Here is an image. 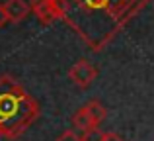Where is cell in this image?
I'll return each mask as SVG.
<instances>
[{"mask_svg": "<svg viewBox=\"0 0 154 141\" xmlns=\"http://www.w3.org/2000/svg\"><path fill=\"white\" fill-rule=\"evenodd\" d=\"M148 2L150 0H31V10L45 26L63 20L92 51L100 53Z\"/></svg>", "mask_w": 154, "mask_h": 141, "instance_id": "obj_1", "label": "cell"}, {"mask_svg": "<svg viewBox=\"0 0 154 141\" xmlns=\"http://www.w3.org/2000/svg\"><path fill=\"white\" fill-rule=\"evenodd\" d=\"M39 118V102L12 76H0V137L16 139Z\"/></svg>", "mask_w": 154, "mask_h": 141, "instance_id": "obj_2", "label": "cell"}, {"mask_svg": "<svg viewBox=\"0 0 154 141\" xmlns=\"http://www.w3.org/2000/svg\"><path fill=\"white\" fill-rule=\"evenodd\" d=\"M68 79L78 88H88L98 79V69H96V65L90 63L88 59H78V61L68 69Z\"/></svg>", "mask_w": 154, "mask_h": 141, "instance_id": "obj_3", "label": "cell"}, {"mask_svg": "<svg viewBox=\"0 0 154 141\" xmlns=\"http://www.w3.org/2000/svg\"><path fill=\"white\" fill-rule=\"evenodd\" d=\"M4 10H6L8 22L20 24L27 18V14L31 12V4L26 0H6L4 2Z\"/></svg>", "mask_w": 154, "mask_h": 141, "instance_id": "obj_4", "label": "cell"}, {"mask_svg": "<svg viewBox=\"0 0 154 141\" xmlns=\"http://www.w3.org/2000/svg\"><path fill=\"white\" fill-rule=\"evenodd\" d=\"M72 126L82 133V131H88V130H92V127H98V123L94 122L92 114L88 112V108L82 106V108H78V110L74 112V116H72Z\"/></svg>", "mask_w": 154, "mask_h": 141, "instance_id": "obj_5", "label": "cell"}, {"mask_svg": "<svg viewBox=\"0 0 154 141\" xmlns=\"http://www.w3.org/2000/svg\"><path fill=\"white\" fill-rule=\"evenodd\" d=\"M86 108H88V112L92 114V118H94V122L98 123V126L103 122L105 118H107V110L102 106V102H100V100H90V102L86 104Z\"/></svg>", "mask_w": 154, "mask_h": 141, "instance_id": "obj_6", "label": "cell"}, {"mask_svg": "<svg viewBox=\"0 0 154 141\" xmlns=\"http://www.w3.org/2000/svg\"><path fill=\"white\" fill-rule=\"evenodd\" d=\"M82 141H100L102 139V135H103V131L100 130V126L98 127H92V130H88V131H82Z\"/></svg>", "mask_w": 154, "mask_h": 141, "instance_id": "obj_7", "label": "cell"}, {"mask_svg": "<svg viewBox=\"0 0 154 141\" xmlns=\"http://www.w3.org/2000/svg\"><path fill=\"white\" fill-rule=\"evenodd\" d=\"M57 141H82V135L76 133V131H72V130H66L57 137Z\"/></svg>", "mask_w": 154, "mask_h": 141, "instance_id": "obj_8", "label": "cell"}, {"mask_svg": "<svg viewBox=\"0 0 154 141\" xmlns=\"http://www.w3.org/2000/svg\"><path fill=\"white\" fill-rule=\"evenodd\" d=\"M100 141H125V137H121V135L115 133V131H109V133H103Z\"/></svg>", "mask_w": 154, "mask_h": 141, "instance_id": "obj_9", "label": "cell"}, {"mask_svg": "<svg viewBox=\"0 0 154 141\" xmlns=\"http://www.w3.org/2000/svg\"><path fill=\"white\" fill-rule=\"evenodd\" d=\"M8 24V16H6V10H4V4H0V27H4Z\"/></svg>", "mask_w": 154, "mask_h": 141, "instance_id": "obj_10", "label": "cell"}]
</instances>
